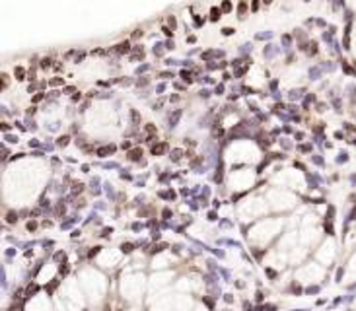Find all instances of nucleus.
Listing matches in <instances>:
<instances>
[{
  "instance_id": "obj_1",
  "label": "nucleus",
  "mask_w": 356,
  "mask_h": 311,
  "mask_svg": "<svg viewBox=\"0 0 356 311\" xmlns=\"http://www.w3.org/2000/svg\"><path fill=\"white\" fill-rule=\"evenodd\" d=\"M115 146H103V148L97 150V156H107V154H113Z\"/></svg>"
},
{
  "instance_id": "obj_2",
  "label": "nucleus",
  "mask_w": 356,
  "mask_h": 311,
  "mask_svg": "<svg viewBox=\"0 0 356 311\" xmlns=\"http://www.w3.org/2000/svg\"><path fill=\"white\" fill-rule=\"evenodd\" d=\"M165 150V144H160V146H154V148H152V154H154V156H158V154H162Z\"/></svg>"
},
{
  "instance_id": "obj_3",
  "label": "nucleus",
  "mask_w": 356,
  "mask_h": 311,
  "mask_svg": "<svg viewBox=\"0 0 356 311\" xmlns=\"http://www.w3.org/2000/svg\"><path fill=\"white\" fill-rule=\"evenodd\" d=\"M121 249L125 251V253H131V251L134 249V245H132V243H123V245H121Z\"/></svg>"
},
{
  "instance_id": "obj_4",
  "label": "nucleus",
  "mask_w": 356,
  "mask_h": 311,
  "mask_svg": "<svg viewBox=\"0 0 356 311\" xmlns=\"http://www.w3.org/2000/svg\"><path fill=\"white\" fill-rule=\"evenodd\" d=\"M127 51H129V43H121L117 47V53H127Z\"/></svg>"
},
{
  "instance_id": "obj_5",
  "label": "nucleus",
  "mask_w": 356,
  "mask_h": 311,
  "mask_svg": "<svg viewBox=\"0 0 356 311\" xmlns=\"http://www.w3.org/2000/svg\"><path fill=\"white\" fill-rule=\"evenodd\" d=\"M138 156H140V150H134V152L129 154V158H131V159H138Z\"/></svg>"
},
{
  "instance_id": "obj_6",
  "label": "nucleus",
  "mask_w": 356,
  "mask_h": 311,
  "mask_svg": "<svg viewBox=\"0 0 356 311\" xmlns=\"http://www.w3.org/2000/svg\"><path fill=\"white\" fill-rule=\"evenodd\" d=\"M22 76H24V70H22V68H16V78H18V80H24Z\"/></svg>"
},
{
  "instance_id": "obj_7",
  "label": "nucleus",
  "mask_w": 356,
  "mask_h": 311,
  "mask_svg": "<svg viewBox=\"0 0 356 311\" xmlns=\"http://www.w3.org/2000/svg\"><path fill=\"white\" fill-rule=\"evenodd\" d=\"M8 222H10V224H14V222H16V214H14V212H10V214H8Z\"/></svg>"
},
{
  "instance_id": "obj_8",
  "label": "nucleus",
  "mask_w": 356,
  "mask_h": 311,
  "mask_svg": "<svg viewBox=\"0 0 356 311\" xmlns=\"http://www.w3.org/2000/svg\"><path fill=\"white\" fill-rule=\"evenodd\" d=\"M218 14H220L218 8H212V19H218Z\"/></svg>"
},
{
  "instance_id": "obj_9",
  "label": "nucleus",
  "mask_w": 356,
  "mask_h": 311,
  "mask_svg": "<svg viewBox=\"0 0 356 311\" xmlns=\"http://www.w3.org/2000/svg\"><path fill=\"white\" fill-rule=\"evenodd\" d=\"M43 68H49V66H51V61H49V58H45V61H43Z\"/></svg>"
},
{
  "instance_id": "obj_10",
  "label": "nucleus",
  "mask_w": 356,
  "mask_h": 311,
  "mask_svg": "<svg viewBox=\"0 0 356 311\" xmlns=\"http://www.w3.org/2000/svg\"><path fill=\"white\" fill-rule=\"evenodd\" d=\"M222 8H224V10H226V12H228V10H230V8H232V6H230V2H228V0H226V2H224V4H222Z\"/></svg>"
},
{
  "instance_id": "obj_11",
  "label": "nucleus",
  "mask_w": 356,
  "mask_h": 311,
  "mask_svg": "<svg viewBox=\"0 0 356 311\" xmlns=\"http://www.w3.org/2000/svg\"><path fill=\"white\" fill-rule=\"evenodd\" d=\"M232 33H234V29H232V27H226L224 29V35H232Z\"/></svg>"
},
{
  "instance_id": "obj_12",
  "label": "nucleus",
  "mask_w": 356,
  "mask_h": 311,
  "mask_svg": "<svg viewBox=\"0 0 356 311\" xmlns=\"http://www.w3.org/2000/svg\"><path fill=\"white\" fill-rule=\"evenodd\" d=\"M263 2H267V4H271V2H272V0H263Z\"/></svg>"
}]
</instances>
